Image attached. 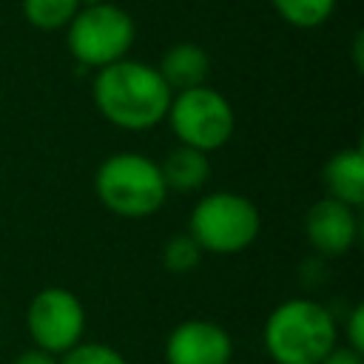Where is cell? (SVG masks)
Returning <instances> with one entry per match:
<instances>
[{
	"label": "cell",
	"mask_w": 364,
	"mask_h": 364,
	"mask_svg": "<svg viewBox=\"0 0 364 364\" xmlns=\"http://www.w3.org/2000/svg\"><path fill=\"white\" fill-rule=\"evenodd\" d=\"M171 94L156 65L131 57L94 71L91 80V100L100 117L119 131H151L165 122Z\"/></svg>",
	"instance_id": "cell-1"
},
{
	"label": "cell",
	"mask_w": 364,
	"mask_h": 364,
	"mask_svg": "<svg viewBox=\"0 0 364 364\" xmlns=\"http://www.w3.org/2000/svg\"><path fill=\"white\" fill-rule=\"evenodd\" d=\"M262 344L273 364H318L338 344V321L316 299H287L267 313Z\"/></svg>",
	"instance_id": "cell-2"
},
{
	"label": "cell",
	"mask_w": 364,
	"mask_h": 364,
	"mask_svg": "<svg viewBox=\"0 0 364 364\" xmlns=\"http://www.w3.org/2000/svg\"><path fill=\"white\" fill-rule=\"evenodd\" d=\"M94 193L105 210L122 219L154 216L168 199L159 162L139 151L108 154L97 165Z\"/></svg>",
	"instance_id": "cell-3"
},
{
	"label": "cell",
	"mask_w": 364,
	"mask_h": 364,
	"mask_svg": "<svg viewBox=\"0 0 364 364\" xmlns=\"http://www.w3.org/2000/svg\"><path fill=\"white\" fill-rule=\"evenodd\" d=\"M188 233L196 239L202 253L236 256L259 239L262 213L256 202L239 191H210L191 208Z\"/></svg>",
	"instance_id": "cell-4"
},
{
	"label": "cell",
	"mask_w": 364,
	"mask_h": 364,
	"mask_svg": "<svg viewBox=\"0 0 364 364\" xmlns=\"http://www.w3.org/2000/svg\"><path fill=\"white\" fill-rule=\"evenodd\" d=\"M63 31L74 63L91 71L125 60L136 40L134 17L122 6L105 0L82 3Z\"/></svg>",
	"instance_id": "cell-5"
},
{
	"label": "cell",
	"mask_w": 364,
	"mask_h": 364,
	"mask_svg": "<svg viewBox=\"0 0 364 364\" xmlns=\"http://www.w3.org/2000/svg\"><path fill=\"white\" fill-rule=\"evenodd\" d=\"M165 122L179 145L196 148L202 154H213L230 142L236 131V111L222 91L205 82L171 94Z\"/></svg>",
	"instance_id": "cell-6"
},
{
	"label": "cell",
	"mask_w": 364,
	"mask_h": 364,
	"mask_svg": "<svg viewBox=\"0 0 364 364\" xmlns=\"http://www.w3.org/2000/svg\"><path fill=\"white\" fill-rule=\"evenodd\" d=\"M26 330L34 347L63 355L85 338V307L68 287H43L26 307Z\"/></svg>",
	"instance_id": "cell-7"
},
{
	"label": "cell",
	"mask_w": 364,
	"mask_h": 364,
	"mask_svg": "<svg viewBox=\"0 0 364 364\" xmlns=\"http://www.w3.org/2000/svg\"><path fill=\"white\" fill-rule=\"evenodd\" d=\"M165 364H230L233 336L213 318H185L165 338Z\"/></svg>",
	"instance_id": "cell-8"
},
{
	"label": "cell",
	"mask_w": 364,
	"mask_h": 364,
	"mask_svg": "<svg viewBox=\"0 0 364 364\" xmlns=\"http://www.w3.org/2000/svg\"><path fill=\"white\" fill-rule=\"evenodd\" d=\"M304 236L318 256H347L358 242V210L330 196H321L304 213Z\"/></svg>",
	"instance_id": "cell-9"
},
{
	"label": "cell",
	"mask_w": 364,
	"mask_h": 364,
	"mask_svg": "<svg viewBox=\"0 0 364 364\" xmlns=\"http://www.w3.org/2000/svg\"><path fill=\"white\" fill-rule=\"evenodd\" d=\"M321 182L324 196L358 210L364 205V151L358 145H350L330 154L321 168Z\"/></svg>",
	"instance_id": "cell-10"
},
{
	"label": "cell",
	"mask_w": 364,
	"mask_h": 364,
	"mask_svg": "<svg viewBox=\"0 0 364 364\" xmlns=\"http://www.w3.org/2000/svg\"><path fill=\"white\" fill-rule=\"evenodd\" d=\"M156 71H159V77L165 80V85L173 94L176 91H188V88H196V85L208 82L210 54L199 43H173L159 57Z\"/></svg>",
	"instance_id": "cell-11"
},
{
	"label": "cell",
	"mask_w": 364,
	"mask_h": 364,
	"mask_svg": "<svg viewBox=\"0 0 364 364\" xmlns=\"http://www.w3.org/2000/svg\"><path fill=\"white\" fill-rule=\"evenodd\" d=\"M159 171L168 193H193V191H202L205 182L210 179V159L196 148L176 145L173 151L165 154V159L159 162Z\"/></svg>",
	"instance_id": "cell-12"
},
{
	"label": "cell",
	"mask_w": 364,
	"mask_h": 364,
	"mask_svg": "<svg viewBox=\"0 0 364 364\" xmlns=\"http://www.w3.org/2000/svg\"><path fill=\"white\" fill-rule=\"evenodd\" d=\"M85 0H20L23 20L37 31H63Z\"/></svg>",
	"instance_id": "cell-13"
},
{
	"label": "cell",
	"mask_w": 364,
	"mask_h": 364,
	"mask_svg": "<svg viewBox=\"0 0 364 364\" xmlns=\"http://www.w3.org/2000/svg\"><path fill=\"white\" fill-rule=\"evenodd\" d=\"M336 3L338 0H270L273 11L293 28H318L324 26L333 11H336Z\"/></svg>",
	"instance_id": "cell-14"
},
{
	"label": "cell",
	"mask_w": 364,
	"mask_h": 364,
	"mask_svg": "<svg viewBox=\"0 0 364 364\" xmlns=\"http://www.w3.org/2000/svg\"><path fill=\"white\" fill-rule=\"evenodd\" d=\"M202 256L205 253H202V247L196 245V239L191 233H176L162 247V264L173 276H185V273L196 270L199 262H202Z\"/></svg>",
	"instance_id": "cell-15"
},
{
	"label": "cell",
	"mask_w": 364,
	"mask_h": 364,
	"mask_svg": "<svg viewBox=\"0 0 364 364\" xmlns=\"http://www.w3.org/2000/svg\"><path fill=\"white\" fill-rule=\"evenodd\" d=\"M60 364H128V358L105 341H80L60 355Z\"/></svg>",
	"instance_id": "cell-16"
},
{
	"label": "cell",
	"mask_w": 364,
	"mask_h": 364,
	"mask_svg": "<svg viewBox=\"0 0 364 364\" xmlns=\"http://www.w3.org/2000/svg\"><path fill=\"white\" fill-rule=\"evenodd\" d=\"M341 336H344V341H341V344H347V347H353V350L364 353V307H361V304H355V307L347 313Z\"/></svg>",
	"instance_id": "cell-17"
},
{
	"label": "cell",
	"mask_w": 364,
	"mask_h": 364,
	"mask_svg": "<svg viewBox=\"0 0 364 364\" xmlns=\"http://www.w3.org/2000/svg\"><path fill=\"white\" fill-rule=\"evenodd\" d=\"M318 364H364V353H358V350H353V347L338 341Z\"/></svg>",
	"instance_id": "cell-18"
},
{
	"label": "cell",
	"mask_w": 364,
	"mask_h": 364,
	"mask_svg": "<svg viewBox=\"0 0 364 364\" xmlns=\"http://www.w3.org/2000/svg\"><path fill=\"white\" fill-rule=\"evenodd\" d=\"M11 364H60V355H51L40 347H31V350H23L20 355H14Z\"/></svg>",
	"instance_id": "cell-19"
},
{
	"label": "cell",
	"mask_w": 364,
	"mask_h": 364,
	"mask_svg": "<svg viewBox=\"0 0 364 364\" xmlns=\"http://www.w3.org/2000/svg\"><path fill=\"white\" fill-rule=\"evenodd\" d=\"M0 336H3V321H0Z\"/></svg>",
	"instance_id": "cell-20"
}]
</instances>
